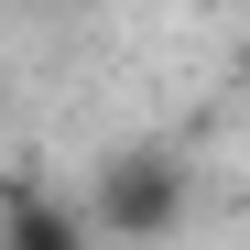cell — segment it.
<instances>
[{
	"label": "cell",
	"instance_id": "1",
	"mask_svg": "<svg viewBox=\"0 0 250 250\" xmlns=\"http://www.w3.org/2000/svg\"><path fill=\"white\" fill-rule=\"evenodd\" d=\"M0 250H87L65 218H44V207H11V229H0Z\"/></svg>",
	"mask_w": 250,
	"mask_h": 250
}]
</instances>
